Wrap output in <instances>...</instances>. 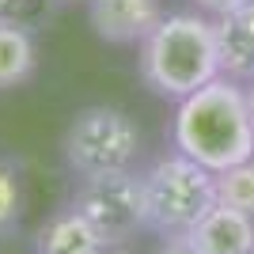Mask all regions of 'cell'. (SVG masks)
Instances as JSON below:
<instances>
[{
	"mask_svg": "<svg viewBox=\"0 0 254 254\" xmlns=\"http://www.w3.org/2000/svg\"><path fill=\"white\" fill-rule=\"evenodd\" d=\"M175 152L197 159L209 171H228L254 159V110L251 91L232 76H216L193 95L175 103L171 118Z\"/></svg>",
	"mask_w": 254,
	"mask_h": 254,
	"instance_id": "cell-1",
	"label": "cell"
},
{
	"mask_svg": "<svg viewBox=\"0 0 254 254\" xmlns=\"http://www.w3.org/2000/svg\"><path fill=\"white\" fill-rule=\"evenodd\" d=\"M137 64H140V80L156 95L182 103L197 87L224 76L216 19H209L205 11H171V15H163L159 27L140 42Z\"/></svg>",
	"mask_w": 254,
	"mask_h": 254,
	"instance_id": "cell-2",
	"label": "cell"
},
{
	"mask_svg": "<svg viewBox=\"0 0 254 254\" xmlns=\"http://www.w3.org/2000/svg\"><path fill=\"white\" fill-rule=\"evenodd\" d=\"M144 216L148 232L171 235V232H193L197 224L216 209V171L201 167L197 159L171 152L159 156L144 175Z\"/></svg>",
	"mask_w": 254,
	"mask_h": 254,
	"instance_id": "cell-3",
	"label": "cell"
},
{
	"mask_svg": "<svg viewBox=\"0 0 254 254\" xmlns=\"http://www.w3.org/2000/svg\"><path fill=\"white\" fill-rule=\"evenodd\" d=\"M64 163L80 175H106V171H133L140 156V129L122 106H84L76 110L64 129Z\"/></svg>",
	"mask_w": 254,
	"mask_h": 254,
	"instance_id": "cell-4",
	"label": "cell"
},
{
	"mask_svg": "<svg viewBox=\"0 0 254 254\" xmlns=\"http://www.w3.org/2000/svg\"><path fill=\"white\" fill-rule=\"evenodd\" d=\"M72 209L91 224L106 247H126L137 232H148L144 216V182L137 171H106L80 179Z\"/></svg>",
	"mask_w": 254,
	"mask_h": 254,
	"instance_id": "cell-5",
	"label": "cell"
},
{
	"mask_svg": "<svg viewBox=\"0 0 254 254\" xmlns=\"http://www.w3.org/2000/svg\"><path fill=\"white\" fill-rule=\"evenodd\" d=\"M159 0H87V23L110 46H140L159 27Z\"/></svg>",
	"mask_w": 254,
	"mask_h": 254,
	"instance_id": "cell-6",
	"label": "cell"
},
{
	"mask_svg": "<svg viewBox=\"0 0 254 254\" xmlns=\"http://www.w3.org/2000/svg\"><path fill=\"white\" fill-rule=\"evenodd\" d=\"M216 42H220V68L232 80L254 84V0L216 19Z\"/></svg>",
	"mask_w": 254,
	"mask_h": 254,
	"instance_id": "cell-7",
	"label": "cell"
},
{
	"mask_svg": "<svg viewBox=\"0 0 254 254\" xmlns=\"http://www.w3.org/2000/svg\"><path fill=\"white\" fill-rule=\"evenodd\" d=\"M193 239L205 254H254V216L216 205L193 228Z\"/></svg>",
	"mask_w": 254,
	"mask_h": 254,
	"instance_id": "cell-8",
	"label": "cell"
},
{
	"mask_svg": "<svg viewBox=\"0 0 254 254\" xmlns=\"http://www.w3.org/2000/svg\"><path fill=\"white\" fill-rule=\"evenodd\" d=\"M110 247L91 232V224L80 216V212L68 205L57 216L38 228V239H34V254H106Z\"/></svg>",
	"mask_w": 254,
	"mask_h": 254,
	"instance_id": "cell-9",
	"label": "cell"
},
{
	"mask_svg": "<svg viewBox=\"0 0 254 254\" xmlns=\"http://www.w3.org/2000/svg\"><path fill=\"white\" fill-rule=\"evenodd\" d=\"M34 61H38V50L27 23H0V91L27 84Z\"/></svg>",
	"mask_w": 254,
	"mask_h": 254,
	"instance_id": "cell-10",
	"label": "cell"
},
{
	"mask_svg": "<svg viewBox=\"0 0 254 254\" xmlns=\"http://www.w3.org/2000/svg\"><path fill=\"white\" fill-rule=\"evenodd\" d=\"M216 201L254 216V159L235 163V167L216 175Z\"/></svg>",
	"mask_w": 254,
	"mask_h": 254,
	"instance_id": "cell-11",
	"label": "cell"
},
{
	"mask_svg": "<svg viewBox=\"0 0 254 254\" xmlns=\"http://www.w3.org/2000/svg\"><path fill=\"white\" fill-rule=\"evenodd\" d=\"M23 216V182H19V167L11 159H0V239L11 235L19 228Z\"/></svg>",
	"mask_w": 254,
	"mask_h": 254,
	"instance_id": "cell-12",
	"label": "cell"
},
{
	"mask_svg": "<svg viewBox=\"0 0 254 254\" xmlns=\"http://www.w3.org/2000/svg\"><path fill=\"white\" fill-rule=\"evenodd\" d=\"M152 254H205L193 239V232H171V235H159V243Z\"/></svg>",
	"mask_w": 254,
	"mask_h": 254,
	"instance_id": "cell-13",
	"label": "cell"
},
{
	"mask_svg": "<svg viewBox=\"0 0 254 254\" xmlns=\"http://www.w3.org/2000/svg\"><path fill=\"white\" fill-rule=\"evenodd\" d=\"M42 0H0V23H27Z\"/></svg>",
	"mask_w": 254,
	"mask_h": 254,
	"instance_id": "cell-14",
	"label": "cell"
},
{
	"mask_svg": "<svg viewBox=\"0 0 254 254\" xmlns=\"http://www.w3.org/2000/svg\"><path fill=\"white\" fill-rule=\"evenodd\" d=\"M243 4H251V0H193V8L205 11L209 19H220V15H228V11L243 8Z\"/></svg>",
	"mask_w": 254,
	"mask_h": 254,
	"instance_id": "cell-15",
	"label": "cell"
},
{
	"mask_svg": "<svg viewBox=\"0 0 254 254\" xmlns=\"http://www.w3.org/2000/svg\"><path fill=\"white\" fill-rule=\"evenodd\" d=\"M247 91H251V110H254V84H251V87H247Z\"/></svg>",
	"mask_w": 254,
	"mask_h": 254,
	"instance_id": "cell-16",
	"label": "cell"
},
{
	"mask_svg": "<svg viewBox=\"0 0 254 254\" xmlns=\"http://www.w3.org/2000/svg\"><path fill=\"white\" fill-rule=\"evenodd\" d=\"M61 4H64V0H61Z\"/></svg>",
	"mask_w": 254,
	"mask_h": 254,
	"instance_id": "cell-17",
	"label": "cell"
}]
</instances>
